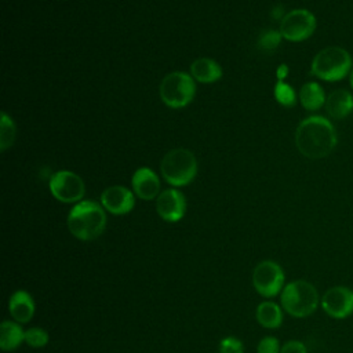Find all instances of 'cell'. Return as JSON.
I'll return each mask as SVG.
<instances>
[{
  "label": "cell",
  "mask_w": 353,
  "mask_h": 353,
  "mask_svg": "<svg viewBox=\"0 0 353 353\" xmlns=\"http://www.w3.org/2000/svg\"><path fill=\"white\" fill-rule=\"evenodd\" d=\"M281 39H283V36H281L280 30L277 32L273 29H268L261 33V36L258 39V44L263 50H274L279 47Z\"/></svg>",
  "instance_id": "cell-23"
},
{
  "label": "cell",
  "mask_w": 353,
  "mask_h": 353,
  "mask_svg": "<svg viewBox=\"0 0 353 353\" xmlns=\"http://www.w3.org/2000/svg\"><path fill=\"white\" fill-rule=\"evenodd\" d=\"M281 306L294 317H307L319 306V292L306 280H295L284 285L281 291Z\"/></svg>",
  "instance_id": "cell-4"
},
{
  "label": "cell",
  "mask_w": 353,
  "mask_h": 353,
  "mask_svg": "<svg viewBox=\"0 0 353 353\" xmlns=\"http://www.w3.org/2000/svg\"><path fill=\"white\" fill-rule=\"evenodd\" d=\"M255 317L258 323L265 328H279L283 323V310L281 307L272 301L261 302L256 307Z\"/></svg>",
  "instance_id": "cell-17"
},
{
  "label": "cell",
  "mask_w": 353,
  "mask_h": 353,
  "mask_svg": "<svg viewBox=\"0 0 353 353\" xmlns=\"http://www.w3.org/2000/svg\"><path fill=\"white\" fill-rule=\"evenodd\" d=\"M66 225L76 239L91 241L103 233L106 214L102 204L92 200H83L69 211Z\"/></svg>",
  "instance_id": "cell-2"
},
{
  "label": "cell",
  "mask_w": 353,
  "mask_h": 353,
  "mask_svg": "<svg viewBox=\"0 0 353 353\" xmlns=\"http://www.w3.org/2000/svg\"><path fill=\"white\" fill-rule=\"evenodd\" d=\"M48 339L50 336L47 331L40 327H33L25 331V342L30 347H43L48 343Z\"/></svg>",
  "instance_id": "cell-22"
},
{
  "label": "cell",
  "mask_w": 353,
  "mask_h": 353,
  "mask_svg": "<svg viewBox=\"0 0 353 353\" xmlns=\"http://www.w3.org/2000/svg\"><path fill=\"white\" fill-rule=\"evenodd\" d=\"M280 353H307V350L301 341H288L281 346Z\"/></svg>",
  "instance_id": "cell-26"
},
{
  "label": "cell",
  "mask_w": 353,
  "mask_h": 353,
  "mask_svg": "<svg viewBox=\"0 0 353 353\" xmlns=\"http://www.w3.org/2000/svg\"><path fill=\"white\" fill-rule=\"evenodd\" d=\"M134 193L142 200H153L160 194V179L149 167L138 168L131 178Z\"/></svg>",
  "instance_id": "cell-13"
},
{
  "label": "cell",
  "mask_w": 353,
  "mask_h": 353,
  "mask_svg": "<svg viewBox=\"0 0 353 353\" xmlns=\"http://www.w3.org/2000/svg\"><path fill=\"white\" fill-rule=\"evenodd\" d=\"M325 94L319 83H305L299 90V102L306 110H317L325 105Z\"/></svg>",
  "instance_id": "cell-18"
},
{
  "label": "cell",
  "mask_w": 353,
  "mask_h": 353,
  "mask_svg": "<svg viewBox=\"0 0 353 353\" xmlns=\"http://www.w3.org/2000/svg\"><path fill=\"white\" fill-rule=\"evenodd\" d=\"M323 310L332 319H345L353 313V290L345 285L328 288L321 298Z\"/></svg>",
  "instance_id": "cell-10"
},
{
  "label": "cell",
  "mask_w": 353,
  "mask_h": 353,
  "mask_svg": "<svg viewBox=\"0 0 353 353\" xmlns=\"http://www.w3.org/2000/svg\"><path fill=\"white\" fill-rule=\"evenodd\" d=\"M349 80H350V85H352V88H353V69L350 70V76H349Z\"/></svg>",
  "instance_id": "cell-29"
},
{
  "label": "cell",
  "mask_w": 353,
  "mask_h": 353,
  "mask_svg": "<svg viewBox=\"0 0 353 353\" xmlns=\"http://www.w3.org/2000/svg\"><path fill=\"white\" fill-rule=\"evenodd\" d=\"M22 342H25V331L19 323L3 321L0 325V347L10 352L15 350Z\"/></svg>",
  "instance_id": "cell-19"
},
{
  "label": "cell",
  "mask_w": 353,
  "mask_h": 353,
  "mask_svg": "<svg viewBox=\"0 0 353 353\" xmlns=\"http://www.w3.org/2000/svg\"><path fill=\"white\" fill-rule=\"evenodd\" d=\"M284 10H283V7L281 6H276L274 8H273V11H272V17L274 18V19H279V18H284Z\"/></svg>",
  "instance_id": "cell-28"
},
{
  "label": "cell",
  "mask_w": 353,
  "mask_h": 353,
  "mask_svg": "<svg viewBox=\"0 0 353 353\" xmlns=\"http://www.w3.org/2000/svg\"><path fill=\"white\" fill-rule=\"evenodd\" d=\"M50 192L61 203H79L84 196L85 186L77 174L61 170L51 175Z\"/></svg>",
  "instance_id": "cell-9"
},
{
  "label": "cell",
  "mask_w": 353,
  "mask_h": 353,
  "mask_svg": "<svg viewBox=\"0 0 353 353\" xmlns=\"http://www.w3.org/2000/svg\"><path fill=\"white\" fill-rule=\"evenodd\" d=\"M190 76L199 83H214L222 77V68L211 58H197L190 65Z\"/></svg>",
  "instance_id": "cell-16"
},
{
  "label": "cell",
  "mask_w": 353,
  "mask_h": 353,
  "mask_svg": "<svg viewBox=\"0 0 353 353\" xmlns=\"http://www.w3.org/2000/svg\"><path fill=\"white\" fill-rule=\"evenodd\" d=\"M316 30V17L305 8H296L284 15L280 22V33L288 41H303Z\"/></svg>",
  "instance_id": "cell-7"
},
{
  "label": "cell",
  "mask_w": 353,
  "mask_h": 353,
  "mask_svg": "<svg viewBox=\"0 0 353 353\" xmlns=\"http://www.w3.org/2000/svg\"><path fill=\"white\" fill-rule=\"evenodd\" d=\"M8 312L11 317L19 324H25L30 321V319L34 314V301L32 295L25 290L15 291L10 296Z\"/></svg>",
  "instance_id": "cell-14"
},
{
  "label": "cell",
  "mask_w": 353,
  "mask_h": 353,
  "mask_svg": "<svg viewBox=\"0 0 353 353\" xmlns=\"http://www.w3.org/2000/svg\"><path fill=\"white\" fill-rule=\"evenodd\" d=\"M243 342L236 336H226L219 343V353H243Z\"/></svg>",
  "instance_id": "cell-24"
},
{
  "label": "cell",
  "mask_w": 353,
  "mask_h": 353,
  "mask_svg": "<svg viewBox=\"0 0 353 353\" xmlns=\"http://www.w3.org/2000/svg\"><path fill=\"white\" fill-rule=\"evenodd\" d=\"M327 113L336 120L347 117L353 112V95L346 90H335L325 99Z\"/></svg>",
  "instance_id": "cell-15"
},
{
  "label": "cell",
  "mask_w": 353,
  "mask_h": 353,
  "mask_svg": "<svg viewBox=\"0 0 353 353\" xmlns=\"http://www.w3.org/2000/svg\"><path fill=\"white\" fill-rule=\"evenodd\" d=\"M102 207L113 215L128 214L135 205V197L132 192L120 185L106 188L101 194Z\"/></svg>",
  "instance_id": "cell-12"
},
{
  "label": "cell",
  "mask_w": 353,
  "mask_h": 353,
  "mask_svg": "<svg viewBox=\"0 0 353 353\" xmlns=\"http://www.w3.org/2000/svg\"><path fill=\"white\" fill-rule=\"evenodd\" d=\"M160 171L165 182L175 188L189 185L197 174L196 156L185 148L171 149L164 154Z\"/></svg>",
  "instance_id": "cell-3"
},
{
  "label": "cell",
  "mask_w": 353,
  "mask_h": 353,
  "mask_svg": "<svg viewBox=\"0 0 353 353\" xmlns=\"http://www.w3.org/2000/svg\"><path fill=\"white\" fill-rule=\"evenodd\" d=\"M17 135V127L14 120L6 113H1V120H0V150L6 152L15 141Z\"/></svg>",
  "instance_id": "cell-20"
},
{
  "label": "cell",
  "mask_w": 353,
  "mask_h": 353,
  "mask_svg": "<svg viewBox=\"0 0 353 353\" xmlns=\"http://www.w3.org/2000/svg\"><path fill=\"white\" fill-rule=\"evenodd\" d=\"M156 211L165 222H178L186 211V199L178 189H165L156 199Z\"/></svg>",
  "instance_id": "cell-11"
},
{
  "label": "cell",
  "mask_w": 353,
  "mask_h": 353,
  "mask_svg": "<svg viewBox=\"0 0 353 353\" xmlns=\"http://www.w3.org/2000/svg\"><path fill=\"white\" fill-rule=\"evenodd\" d=\"M274 98L280 105H283L285 108H291L296 102L295 90L284 81H277L276 83V85H274Z\"/></svg>",
  "instance_id": "cell-21"
},
{
  "label": "cell",
  "mask_w": 353,
  "mask_h": 353,
  "mask_svg": "<svg viewBox=\"0 0 353 353\" xmlns=\"http://www.w3.org/2000/svg\"><path fill=\"white\" fill-rule=\"evenodd\" d=\"M276 76H277V79H279V81H284V79L288 76V66L285 65V63H283V65H280L279 68H277V72H276Z\"/></svg>",
  "instance_id": "cell-27"
},
{
  "label": "cell",
  "mask_w": 353,
  "mask_h": 353,
  "mask_svg": "<svg viewBox=\"0 0 353 353\" xmlns=\"http://www.w3.org/2000/svg\"><path fill=\"white\" fill-rule=\"evenodd\" d=\"M281 347L279 343V339L274 336H265L258 343L256 352L258 353H280Z\"/></svg>",
  "instance_id": "cell-25"
},
{
  "label": "cell",
  "mask_w": 353,
  "mask_h": 353,
  "mask_svg": "<svg viewBox=\"0 0 353 353\" xmlns=\"http://www.w3.org/2000/svg\"><path fill=\"white\" fill-rule=\"evenodd\" d=\"M352 68V57L342 47H327L319 51L310 65V73L324 81L342 80Z\"/></svg>",
  "instance_id": "cell-5"
},
{
  "label": "cell",
  "mask_w": 353,
  "mask_h": 353,
  "mask_svg": "<svg viewBox=\"0 0 353 353\" xmlns=\"http://www.w3.org/2000/svg\"><path fill=\"white\" fill-rule=\"evenodd\" d=\"M159 92L165 106L181 109L193 101L196 83L194 79L185 72H171L161 80Z\"/></svg>",
  "instance_id": "cell-6"
},
{
  "label": "cell",
  "mask_w": 353,
  "mask_h": 353,
  "mask_svg": "<svg viewBox=\"0 0 353 353\" xmlns=\"http://www.w3.org/2000/svg\"><path fill=\"white\" fill-rule=\"evenodd\" d=\"M284 272L274 261H262L252 272V285L265 298L276 296L284 288Z\"/></svg>",
  "instance_id": "cell-8"
},
{
  "label": "cell",
  "mask_w": 353,
  "mask_h": 353,
  "mask_svg": "<svg viewBox=\"0 0 353 353\" xmlns=\"http://www.w3.org/2000/svg\"><path fill=\"white\" fill-rule=\"evenodd\" d=\"M295 145L301 154L319 160L328 156L336 145V132L332 123L323 116L303 119L295 131Z\"/></svg>",
  "instance_id": "cell-1"
}]
</instances>
